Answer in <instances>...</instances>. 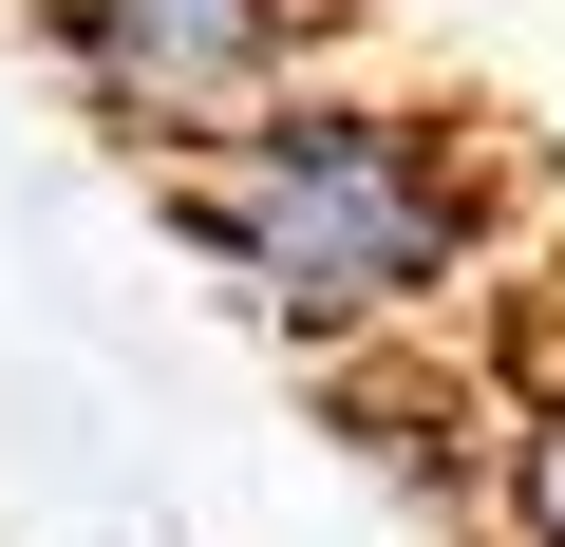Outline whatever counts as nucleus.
<instances>
[{
	"mask_svg": "<svg viewBox=\"0 0 565 547\" xmlns=\"http://www.w3.org/2000/svg\"><path fill=\"white\" fill-rule=\"evenodd\" d=\"M170 227L207 245V284L302 340V359H396V340H452L509 264V170L490 133H452L434 95H377V76H282L264 114H226L207 151L151 170Z\"/></svg>",
	"mask_w": 565,
	"mask_h": 547,
	"instance_id": "obj_1",
	"label": "nucleus"
},
{
	"mask_svg": "<svg viewBox=\"0 0 565 547\" xmlns=\"http://www.w3.org/2000/svg\"><path fill=\"white\" fill-rule=\"evenodd\" d=\"M20 39H39V76L76 95L95 151L170 170L226 114H264L282 76H321L340 57V0H20Z\"/></svg>",
	"mask_w": 565,
	"mask_h": 547,
	"instance_id": "obj_2",
	"label": "nucleus"
},
{
	"mask_svg": "<svg viewBox=\"0 0 565 547\" xmlns=\"http://www.w3.org/2000/svg\"><path fill=\"white\" fill-rule=\"evenodd\" d=\"M490 547H565V378H527L490 434Z\"/></svg>",
	"mask_w": 565,
	"mask_h": 547,
	"instance_id": "obj_3",
	"label": "nucleus"
}]
</instances>
